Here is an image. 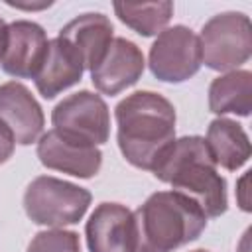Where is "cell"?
Masks as SVG:
<instances>
[{
  "instance_id": "obj_17",
  "label": "cell",
  "mask_w": 252,
  "mask_h": 252,
  "mask_svg": "<svg viewBox=\"0 0 252 252\" xmlns=\"http://www.w3.org/2000/svg\"><path fill=\"white\" fill-rule=\"evenodd\" d=\"M114 12L122 24L132 28L136 33L150 37L159 35L173 16L171 2H114Z\"/></svg>"
},
{
  "instance_id": "obj_10",
  "label": "cell",
  "mask_w": 252,
  "mask_h": 252,
  "mask_svg": "<svg viewBox=\"0 0 252 252\" xmlns=\"http://www.w3.org/2000/svg\"><path fill=\"white\" fill-rule=\"evenodd\" d=\"M37 158L47 169L63 171L81 179L94 177L102 165V154L96 146L67 138L57 130H49L39 138Z\"/></svg>"
},
{
  "instance_id": "obj_14",
  "label": "cell",
  "mask_w": 252,
  "mask_h": 252,
  "mask_svg": "<svg viewBox=\"0 0 252 252\" xmlns=\"http://www.w3.org/2000/svg\"><path fill=\"white\" fill-rule=\"evenodd\" d=\"M112 22L100 12L81 14L69 24H65L59 32V37L65 39L75 51L81 55L85 69L93 71L98 61L104 57L106 49L112 43Z\"/></svg>"
},
{
  "instance_id": "obj_16",
  "label": "cell",
  "mask_w": 252,
  "mask_h": 252,
  "mask_svg": "<svg viewBox=\"0 0 252 252\" xmlns=\"http://www.w3.org/2000/svg\"><path fill=\"white\" fill-rule=\"evenodd\" d=\"M209 108L219 116H248L252 110V73L234 69L217 77L209 87Z\"/></svg>"
},
{
  "instance_id": "obj_11",
  "label": "cell",
  "mask_w": 252,
  "mask_h": 252,
  "mask_svg": "<svg viewBox=\"0 0 252 252\" xmlns=\"http://www.w3.org/2000/svg\"><path fill=\"white\" fill-rule=\"evenodd\" d=\"M144 55L134 41L126 37H114L104 57L91 71V81L96 91L114 96L138 83L144 73Z\"/></svg>"
},
{
  "instance_id": "obj_5",
  "label": "cell",
  "mask_w": 252,
  "mask_h": 252,
  "mask_svg": "<svg viewBox=\"0 0 252 252\" xmlns=\"http://www.w3.org/2000/svg\"><path fill=\"white\" fill-rule=\"evenodd\" d=\"M201 61L213 71H234L252 55V26L242 12L213 16L199 35Z\"/></svg>"
},
{
  "instance_id": "obj_18",
  "label": "cell",
  "mask_w": 252,
  "mask_h": 252,
  "mask_svg": "<svg viewBox=\"0 0 252 252\" xmlns=\"http://www.w3.org/2000/svg\"><path fill=\"white\" fill-rule=\"evenodd\" d=\"M28 252H81L79 234L63 228L41 230L30 242Z\"/></svg>"
},
{
  "instance_id": "obj_7",
  "label": "cell",
  "mask_w": 252,
  "mask_h": 252,
  "mask_svg": "<svg viewBox=\"0 0 252 252\" xmlns=\"http://www.w3.org/2000/svg\"><path fill=\"white\" fill-rule=\"evenodd\" d=\"M150 71L163 83H183L191 79L203 65L199 35L187 26L163 30L150 47Z\"/></svg>"
},
{
  "instance_id": "obj_3",
  "label": "cell",
  "mask_w": 252,
  "mask_h": 252,
  "mask_svg": "<svg viewBox=\"0 0 252 252\" xmlns=\"http://www.w3.org/2000/svg\"><path fill=\"white\" fill-rule=\"evenodd\" d=\"M136 252H173L201 236L207 215L177 191H158L134 211Z\"/></svg>"
},
{
  "instance_id": "obj_1",
  "label": "cell",
  "mask_w": 252,
  "mask_h": 252,
  "mask_svg": "<svg viewBox=\"0 0 252 252\" xmlns=\"http://www.w3.org/2000/svg\"><path fill=\"white\" fill-rule=\"evenodd\" d=\"M118 148L128 163L152 171L175 142V108L152 91H138L114 108Z\"/></svg>"
},
{
  "instance_id": "obj_15",
  "label": "cell",
  "mask_w": 252,
  "mask_h": 252,
  "mask_svg": "<svg viewBox=\"0 0 252 252\" xmlns=\"http://www.w3.org/2000/svg\"><path fill=\"white\" fill-rule=\"evenodd\" d=\"M207 148L217 165L236 171L250 159V140L244 128L230 118H215L207 130Z\"/></svg>"
},
{
  "instance_id": "obj_4",
  "label": "cell",
  "mask_w": 252,
  "mask_h": 252,
  "mask_svg": "<svg viewBox=\"0 0 252 252\" xmlns=\"http://www.w3.org/2000/svg\"><path fill=\"white\" fill-rule=\"evenodd\" d=\"M91 199L93 197L85 187L51 175H39L24 193V209L32 222L59 228L79 222L85 217Z\"/></svg>"
},
{
  "instance_id": "obj_23",
  "label": "cell",
  "mask_w": 252,
  "mask_h": 252,
  "mask_svg": "<svg viewBox=\"0 0 252 252\" xmlns=\"http://www.w3.org/2000/svg\"><path fill=\"white\" fill-rule=\"evenodd\" d=\"M193 252H209V250H193Z\"/></svg>"
},
{
  "instance_id": "obj_2",
  "label": "cell",
  "mask_w": 252,
  "mask_h": 252,
  "mask_svg": "<svg viewBox=\"0 0 252 252\" xmlns=\"http://www.w3.org/2000/svg\"><path fill=\"white\" fill-rule=\"evenodd\" d=\"M152 171L159 181L169 183L173 191L193 199L207 219L220 217L228 207L226 181L217 171V163L201 136L175 140Z\"/></svg>"
},
{
  "instance_id": "obj_22",
  "label": "cell",
  "mask_w": 252,
  "mask_h": 252,
  "mask_svg": "<svg viewBox=\"0 0 252 252\" xmlns=\"http://www.w3.org/2000/svg\"><path fill=\"white\" fill-rule=\"evenodd\" d=\"M4 32H6V24H4V20L0 18V51H2V39H4Z\"/></svg>"
},
{
  "instance_id": "obj_13",
  "label": "cell",
  "mask_w": 252,
  "mask_h": 252,
  "mask_svg": "<svg viewBox=\"0 0 252 252\" xmlns=\"http://www.w3.org/2000/svg\"><path fill=\"white\" fill-rule=\"evenodd\" d=\"M85 65L81 55L59 35L49 39L45 59L33 77L35 89L43 98H55L65 89L77 85L83 77Z\"/></svg>"
},
{
  "instance_id": "obj_8",
  "label": "cell",
  "mask_w": 252,
  "mask_h": 252,
  "mask_svg": "<svg viewBox=\"0 0 252 252\" xmlns=\"http://www.w3.org/2000/svg\"><path fill=\"white\" fill-rule=\"evenodd\" d=\"M47 35L43 28L30 20H18L6 26L0 65L4 73L16 79H33L47 53Z\"/></svg>"
},
{
  "instance_id": "obj_21",
  "label": "cell",
  "mask_w": 252,
  "mask_h": 252,
  "mask_svg": "<svg viewBox=\"0 0 252 252\" xmlns=\"http://www.w3.org/2000/svg\"><path fill=\"white\" fill-rule=\"evenodd\" d=\"M8 6H16V8H24V10H41L45 6H51V2H41V4H18V2H6Z\"/></svg>"
},
{
  "instance_id": "obj_9",
  "label": "cell",
  "mask_w": 252,
  "mask_h": 252,
  "mask_svg": "<svg viewBox=\"0 0 252 252\" xmlns=\"http://www.w3.org/2000/svg\"><path fill=\"white\" fill-rule=\"evenodd\" d=\"M85 234L91 252H136L134 213L120 203H100L91 213Z\"/></svg>"
},
{
  "instance_id": "obj_19",
  "label": "cell",
  "mask_w": 252,
  "mask_h": 252,
  "mask_svg": "<svg viewBox=\"0 0 252 252\" xmlns=\"http://www.w3.org/2000/svg\"><path fill=\"white\" fill-rule=\"evenodd\" d=\"M14 146H16V142H14L12 132H10V130L4 126V122L0 120V163L8 161V159L12 158Z\"/></svg>"
},
{
  "instance_id": "obj_12",
  "label": "cell",
  "mask_w": 252,
  "mask_h": 252,
  "mask_svg": "<svg viewBox=\"0 0 252 252\" xmlns=\"http://www.w3.org/2000/svg\"><path fill=\"white\" fill-rule=\"evenodd\" d=\"M0 120L12 132L14 142L30 146L43 132V110L30 89L18 81L0 85Z\"/></svg>"
},
{
  "instance_id": "obj_20",
  "label": "cell",
  "mask_w": 252,
  "mask_h": 252,
  "mask_svg": "<svg viewBox=\"0 0 252 252\" xmlns=\"http://www.w3.org/2000/svg\"><path fill=\"white\" fill-rule=\"evenodd\" d=\"M248 179H250V175H248V171L244 173V177L240 179V183H238V189H236V197H238V205H240V209L242 211H250L252 207H250V201H248Z\"/></svg>"
},
{
  "instance_id": "obj_6",
  "label": "cell",
  "mask_w": 252,
  "mask_h": 252,
  "mask_svg": "<svg viewBox=\"0 0 252 252\" xmlns=\"http://www.w3.org/2000/svg\"><path fill=\"white\" fill-rule=\"evenodd\" d=\"M53 130L59 134L98 146L110 136V112L100 94L79 91L63 98L51 112Z\"/></svg>"
}]
</instances>
